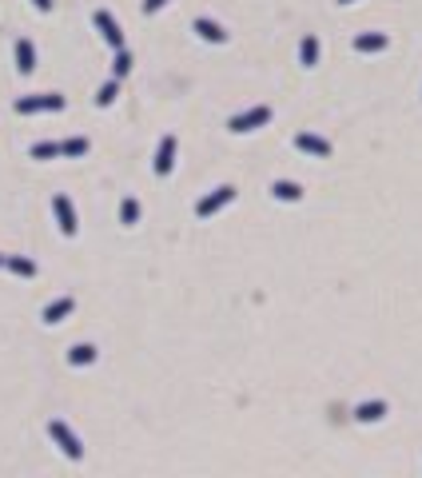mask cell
Listing matches in <instances>:
<instances>
[{
    "label": "cell",
    "instance_id": "8992f818",
    "mask_svg": "<svg viewBox=\"0 0 422 478\" xmlns=\"http://www.w3.org/2000/svg\"><path fill=\"white\" fill-rule=\"evenodd\" d=\"M295 148L315 156V160H327V156H331V140H323V136H315V132H299L295 136Z\"/></svg>",
    "mask_w": 422,
    "mask_h": 478
},
{
    "label": "cell",
    "instance_id": "7a4b0ae2",
    "mask_svg": "<svg viewBox=\"0 0 422 478\" xmlns=\"http://www.w3.org/2000/svg\"><path fill=\"white\" fill-rule=\"evenodd\" d=\"M263 124H271V108H267V104H259V108H247V112L232 116V120H227V128H232L235 136H243V132H255V128H263Z\"/></svg>",
    "mask_w": 422,
    "mask_h": 478
},
{
    "label": "cell",
    "instance_id": "7402d4cb",
    "mask_svg": "<svg viewBox=\"0 0 422 478\" xmlns=\"http://www.w3.org/2000/svg\"><path fill=\"white\" fill-rule=\"evenodd\" d=\"M131 72V56H128V48H116V60H112V76L116 80H124Z\"/></svg>",
    "mask_w": 422,
    "mask_h": 478
},
{
    "label": "cell",
    "instance_id": "7c38bea8",
    "mask_svg": "<svg viewBox=\"0 0 422 478\" xmlns=\"http://www.w3.org/2000/svg\"><path fill=\"white\" fill-rule=\"evenodd\" d=\"M299 64L303 68H315V64H319V36H315V32H307L299 40Z\"/></svg>",
    "mask_w": 422,
    "mask_h": 478
},
{
    "label": "cell",
    "instance_id": "d4e9b609",
    "mask_svg": "<svg viewBox=\"0 0 422 478\" xmlns=\"http://www.w3.org/2000/svg\"><path fill=\"white\" fill-rule=\"evenodd\" d=\"M339 4H355V0H339Z\"/></svg>",
    "mask_w": 422,
    "mask_h": 478
},
{
    "label": "cell",
    "instance_id": "603a6c76",
    "mask_svg": "<svg viewBox=\"0 0 422 478\" xmlns=\"http://www.w3.org/2000/svg\"><path fill=\"white\" fill-rule=\"evenodd\" d=\"M163 4H168V0H144V12H160Z\"/></svg>",
    "mask_w": 422,
    "mask_h": 478
},
{
    "label": "cell",
    "instance_id": "8fae6325",
    "mask_svg": "<svg viewBox=\"0 0 422 478\" xmlns=\"http://www.w3.org/2000/svg\"><path fill=\"white\" fill-rule=\"evenodd\" d=\"M72 307H76V299H72V295H60L56 303L44 307V323H64V319L72 315Z\"/></svg>",
    "mask_w": 422,
    "mask_h": 478
},
{
    "label": "cell",
    "instance_id": "9a60e30c",
    "mask_svg": "<svg viewBox=\"0 0 422 478\" xmlns=\"http://www.w3.org/2000/svg\"><path fill=\"white\" fill-rule=\"evenodd\" d=\"M16 68H21L24 76L36 68V48H32V40H16Z\"/></svg>",
    "mask_w": 422,
    "mask_h": 478
},
{
    "label": "cell",
    "instance_id": "5bb4252c",
    "mask_svg": "<svg viewBox=\"0 0 422 478\" xmlns=\"http://www.w3.org/2000/svg\"><path fill=\"white\" fill-rule=\"evenodd\" d=\"M355 418H359V423H379V418H386V403H382V398L359 403V407H355Z\"/></svg>",
    "mask_w": 422,
    "mask_h": 478
},
{
    "label": "cell",
    "instance_id": "277c9868",
    "mask_svg": "<svg viewBox=\"0 0 422 478\" xmlns=\"http://www.w3.org/2000/svg\"><path fill=\"white\" fill-rule=\"evenodd\" d=\"M232 200H235V188L232 183H223V188H215L211 195H203L200 204H195V215H200V219H211V215L220 212V207H227Z\"/></svg>",
    "mask_w": 422,
    "mask_h": 478
},
{
    "label": "cell",
    "instance_id": "e0dca14e",
    "mask_svg": "<svg viewBox=\"0 0 422 478\" xmlns=\"http://www.w3.org/2000/svg\"><path fill=\"white\" fill-rule=\"evenodd\" d=\"M60 156H68V160H80V156H88V140L84 136H72V140L60 143Z\"/></svg>",
    "mask_w": 422,
    "mask_h": 478
},
{
    "label": "cell",
    "instance_id": "ac0fdd59",
    "mask_svg": "<svg viewBox=\"0 0 422 478\" xmlns=\"http://www.w3.org/2000/svg\"><path fill=\"white\" fill-rule=\"evenodd\" d=\"M120 224H124V227H136V224H140V200H131V195H128V200L120 204Z\"/></svg>",
    "mask_w": 422,
    "mask_h": 478
},
{
    "label": "cell",
    "instance_id": "ffe728a7",
    "mask_svg": "<svg viewBox=\"0 0 422 478\" xmlns=\"http://www.w3.org/2000/svg\"><path fill=\"white\" fill-rule=\"evenodd\" d=\"M116 96H120V80L112 76V80L104 84L100 92H96V104H100V108H112V104H116Z\"/></svg>",
    "mask_w": 422,
    "mask_h": 478
},
{
    "label": "cell",
    "instance_id": "d6986e66",
    "mask_svg": "<svg viewBox=\"0 0 422 478\" xmlns=\"http://www.w3.org/2000/svg\"><path fill=\"white\" fill-rule=\"evenodd\" d=\"M4 267H9V271H16V275H24V279H32V275H36V264H32V259H24V255H9V259H4Z\"/></svg>",
    "mask_w": 422,
    "mask_h": 478
},
{
    "label": "cell",
    "instance_id": "44dd1931",
    "mask_svg": "<svg viewBox=\"0 0 422 478\" xmlns=\"http://www.w3.org/2000/svg\"><path fill=\"white\" fill-rule=\"evenodd\" d=\"M32 160H56L60 156V143H52V140H40V143H32Z\"/></svg>",
    "mask_w": 422,
    "mask_h": 478
},
{
    "label": "cell",
    "instance_id": "52a82bcc",
    "mask_svg": "<svg viewBox=\"0 0 422 478\" xmlns=\"http://www.w3.org/2000/svg\"><path fill=\"white\" fill-rule=\"evenodd\" d=\"M151 168H156V175H168L171 168H175V136H163L160 148H156V160H151Z\"/></svg>",
    "mask_w": 422,
    "mask_h": 478
},
{
    "label": "cell",
    "instance_id": "4fadbf2b",
    "mask_svg": "<svg viewBox=\"0 0 422 478\" xmlns=\"http://www.w3.org/2000/svg\"><path fill=\"white\" fill-rule=\"evenodd\" d=\"M271 195H275V200H283V204H299L303 188H299V183H291V180H275L271 183Z\"/></svg>",
    "mask_w": 422,
    "mask_h": 478
},
{
    "label": "cell",
    "instance_id": "3957f363",
    "mask_svg": "<svg viewBox=\"0 0 422 478\" xmlns=\"http://www.w3.org/2000/svg\"><path fill=\"white\" fill-rule=\"evenodd\" d=\"M60 108H64V96H56V92H44V96H21V100H16V112H21V116L60 112Z\"/></svg>",
    "mask_w": 422,
    "mask_h": 478
},
{
    "label": "cell",
    "instance_id": "30bf717a",
    "mask_svg": "<svg viewBox=\"0 0 422 478\" xmlns=\"http://www.w3.org/2000/svg\"><path fill=\"white\" fill-rule=\"evenodd\" d=\"M191 28L200 32V40H207V44H227V32H223L215 21H207V16H195Z\"/></svg>",
    "mask_w": 422,
    "mask_h": 478
},
{
    "label": "cell",
    "instance_id": "cb8c5ba5",
    "mask_svg": "<svg viewBox=\"0 0 422 478\" xmlns=\"http://www.w3.org/2000/svg\"><path fill=\"white\" fill-rule=\"evenodd\" d=\"M32 4H36L40 12H52V0H32Z\"/></svg>",
    "mask_w": 422,
    "mask_h": 478
},
{
    "label": "cell",
    "instance_id": "2e32d148",
    "mask_svg": "<svg viewBox=\"0 0 422 478\" xmlns=\"http://www.w3.org/2000/svg\"><path fill=\"white\" fill-rule=\"evenodd\" d=\"M68 363H72V366H88V363H96V347H92V343H76V347L68 351Z\"/></svg>",
    "mask_w": 422,
    "mask_h": 478
},
{
    "label": "cell",
    "instance_id": "5b68a950",
    "mask_svg": "<svg viewBox=\"0 0 422 478\" xmlns=\"http://www.w3.org/2000/svg\"><path fill=\"white\" fill-rule=\"evenodd\" d=\"M52 212H56V224H60V232L68 235V239L80 232V224H76V207H72L68 195H52Z\"/></svg>",
    "mask_w": 422,
    "mask_h": 478
},
{
    "label": "cell",
    "instance_id": "484cf974",
    "mask_svg": "<svg viewBox=\"0 0 422 478\" xmlns=\"http://www.w3.org/2000/svg\"><path fill=\"white\" fill-rule=\"evenodd\" d=\"M0 267H4V255H0Z\"/></svg>",
    "mask_w": 422,
    "mask_h": 478
},
{
    "label": "cell",
    "instance_id": "9c48e42d",
    "mask_svg": "<svg viewBox=\"0 0 422 478\" xmlns=\"http://www.w3.org/2000/svg\"><path fill=\"white\" fill-rule=\"evenodd\" d=\"M382 48H391L386 32H359L355 36V52H382Z\"/></svg>",
    "mask_w": 422,
    "mask_h": 478
},
{
    "label": "cell",
    "instance_id": "6da1fadb",
    "mask_svg": "<svg viewBox=\"0 0 422 478\" xmlns=\"http://www.w3.org/2000/svg\"><path fill=\"white\" fill-rule=\"evenodd\" d=\"M48 435H52V442H56V447H60L64 455L72 458V462H80V458H84V442L76 438V430H72L68 423L52 418V423H48Z\"/></svg>",
    "mask_w": 422,
    "mask_h": 478
},
{
    "label": "cell",
    "instance_id": "ba28073f",
    "mask_svg": "<svg viewBox=\"0 0 422 478\" xmlns=\"http://www.w3.org/2000/svg\"><path fill=\"white\" fill-rule=\"evenodd\" d=\"M92 21H96V28L104 32V40L112 44V48H124V32H120V24L112 21V12H96V16H92Z\"/></svg>",
    "mask_w": 422,
    "mask_h": 478
}]
</instances>
